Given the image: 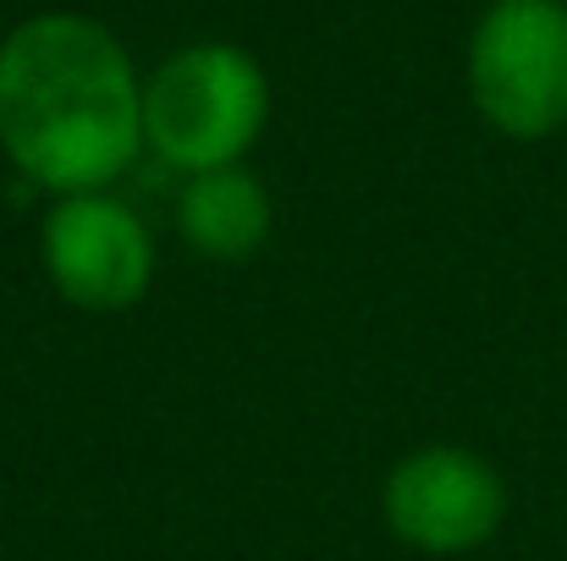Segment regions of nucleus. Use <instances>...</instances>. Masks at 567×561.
Here are the masks:
<instances>
[{
    "mask_svg": "<svg viewBox=\"0 0 567 561\" xmlns=\"http://www.w3.org/2000/svg\"><path fill=\"white\" fill-rule=\"evenodd\" d=\"M380 512L402 546L424 557H463L496 540L507 518V485L480 451L419 446L385 474Z\"/></svg>",
    "mask_w": 567,
    "mask_h": 561,
    "instance_id": "nucleus-4",
    "label": "nucleus"
},
{
    "mask_svg": "<svg viewBox=\"0 0 567 561\" xmlns=\"http://www.w3.org/2000/svg\"><path fill=\"white\" fill-rule=\"evenodd\" d=\"M39 253H44L50 287L72 309H89V314H122L155 281L150 226L111 193L55 198L39 231Z\"/></svg>",
    "mask_w": 567,
    "mask_h": 561,
    "instance_id": "nucleus-5",
    "label": "nucleus"
},
{
    "mask_svg": "<svg viewBox=\"0 0 567 561\" xmlns=\"http://www.w3.org/2000/svg\"><path fill=\"white\" fill-rule=\"evenodd\" d=\"M144 144V89L94 17H28L0 44V149L28 183L105 193Z\"/></svg>",
    "mask_w": 567,
    "mask_h": 561,
    "instance_id": "nucleus-1",
    "label": "nucleus"
},
{
    "mask_svg": "<svg viewBox=\"0 0 567 561\" xmlns=\"http://www.w3.org/2000/svg\"><path fill=\"white\" fill-rule=\"evenodd\" d=\"M480 116L518 144L567 127V0H496L468 44Z\"/></svg>",
    "mask_w": 567,
    "mask_h": 561,
    "instance_id": "nucleus-3",
    "label": "nucleus"
},
{
    "mask_svg": "<svg viewBox=\"0 0 567 561\" xmlns=\"http://www.w3.org/2000/svg\"><path fill=\"white\" fill-rule=\"evenodd\" d=\"M177 220H183V237L204 259L243 264L270 237V193L243 166L204 172V177H188V187H183Z\"/></svg>",
    "mask_w": 567,
    "mask_h": 561,
    "instance_id": "nucleus-6",
    "label": "nucleus"
},
{
    "mask_svg": "<svg viewBox=\"0 0 567 561\" xmlns=\"http://www.w3.org/2000/svg\"><path fill=\"white\" fill-rule=\"evenodd\" d=\"M265 116L270 83L237 44H193L144 83V138L188 177L237 166L265 133Z\"/></svg>",
    "mask_w": 567,
    "mask_h": 561,
    "instance_id": "nucleus-2",
    "label": "nucleus"
}]
</instances>
